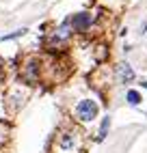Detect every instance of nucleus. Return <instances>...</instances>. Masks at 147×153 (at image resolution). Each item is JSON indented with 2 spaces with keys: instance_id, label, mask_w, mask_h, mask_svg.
Listing matches in <instances>:
<instances>
[{
  "instance_id": "nucleus-1",
  "label": "nucleus",
  "mask_w": 147,
  "mask_h": 153,
  "mask_svg": "<svg viewBox=\"0 0 147 153\" xmlns=\"http://www.w3.org/2000/svg\"><path fill=\"white\" fill-rule=\"evenodd\" d=\"M30 99V88L26 84H22L17 80V84L9 86L2 95H0V101H2V108L7 114H17L20 110L26 106V101Z\"/></svg>"
},
{
  "instance_id": "nucleus-2",
  "label": "nucleus",
  "mask_w": 147,
  "mask_h": 153,
  "mask_svg": "<svg viewBox=\"0 0 147 153\" xmlns=\"http://www.w3.org/2000/svg\"><path fill=\"white\" fill-rule=\"evenodd\" d=\"M41 74H44V60L39 56H26L17 69V80L22 84L30 86V84H37L41 80Z\"/></svg>"
},
{
  "instance_id": "nucleus-3",
  "label": "nucleus",
  "mask_w": 147,
  "mask_h": 153,
  "mask_svg": "<svg viewBox=\"0 0 147 153\" xmlns=\"http://www.w3.org/2000/svg\"><path fill=\"white\" fill-rule=\"evenodd\" d=\"M74 114H76V119L80 123H93V121L100 117V104L95 99H91V97H85V99H80L76 104Z\"/></svg>"
},
{
  "instance_id": "nucleus-4",
  "label": "nucleus",
  "mask_w": 147,
  "mask_h": 153,
  "mask_svg": "<svg viewBox=\"0 0 147 153\" xmlns=\"http://www.w3.org/2000/svg\"><path fill=\"white\" fill-rule=\"evenodd\" d=\"M78 147V134L74 129H61L56 134V151L61 153H71Z\"/></svg>"
},
{
  "instance_id": "nucleus-5",
  "label": "nucleus",
  "mask_w": 147,
  "mask_h": 153,
  "mask_svg": "<svg viewBox=\"0 0 147 153\" xmlns=\"http://www.w3.org/2000/svg\"><path fill=\"white\" fill-rule=\"evenodd\" d=\"M93 24V15L89 11H80V13H74L69 17V26H71V33H85L89 30Z\"/></svg>"
},
{
  "instance_id": "nucleus-6",
  "label": "nucleus",
  "mask_w": 147,
  "mask_h": 153,
  "mask_svg": "<svg viewBox=\"0 0 147 153\" xmlns=\"http://www.w3.org/2000/svg\"><path fill=\"white\" fill-rule=\"evenodd\" d=\"M115 71H117V78H119V82H121V84H130V82H134V80H136V74H134L132 65H130V63H125V60L115 67Z\"/></svg>"
},
{
  "instance_id": "nucleus-7",
  "label": "nucleus",
  "mask_w": 147,
  "mask_h": 153,
  "mask_svg": "<svg viewBox=\"0 0 147 153\" xmlns=\"http://www.w3.org/2000/svg\"><path fill=\"white\" fill-rule=\"evenodd\" d=\"M108 129H110V117H102V123H100V127H98L95 140H98V142H104V140H106V136H108Z\"/></svg>"
},
{
  "instance_id": "nucleus-8",
  "label": "nucleus",
  "mask_w": 147,
  "mask_h": 153,
  "mask_svg": "<svg viewBox=\"0 0 147 153\" xmlns=\"http://www.w3.org/2000/svg\"><path fill=\"white\" fill-rule=\"evenodd\" d=\"M24 35H28V28H17V30H13V33H7V35H2L0 37V41H15V39H20V37H24Z\"/></svg>"
},
{
  "instance_id": "nucleus-9",
  "label": "nucleus",
  "mask_w": 147,
  "mask_h": 153,
  "mask_svg": "<svg viewBox=\"0 0 147 153\" xmlns=\"http://www.w3.org/2000/svg\"><path fill=\"white\" fill-rule=\"evenodd\" d=\"M125 101H128L130 106H139L141 101H143V95L139 93V91H134V88H130L128 93H125Z\"/></svg>"
},
{
  "instance_id": "nucleus-10",
  "label": "nucleus",
  "mask_w": 147,
  "mask_h": 153,
  "mask_svg": "<svg viewBox=\"0 0 147 153\" xmlns=\"http://www.w3.org/2000/svg\"><path fill=\"white\" fill-rule=\"evenodd\" d=\"M2 142H4V125L0 121V149H2Z\"/></svg>"
},
{
  "instance_id": "nucleus-11",
  "label": "nucleus",
  "mask_w": 147,
  "mask_h": 153,
  "mask_svg": "<svg viewBox=\"0 0 147 153\" xmlns=\"http://www.w3.org/2000/svg\"><path fill=\"white\" fill-rule=\"evenodd\" d=\"M141 33H147V19H145V24L141 26Z\"/></svg>"
},
{
  "instance_id": "nucleus-12",
  "label": "nucleus",
  "mask_w": 147,
  "mask_h": 153,
  "mask_svg": "<svg viewBox=\"0 0 147 153\" xmlns=\"http://www.w3.org/2000/svg\"><path fill=\"white\" fill-rule=\"evenodd\" d=\"M139 84H141L143 88H147V80H143V82H139Z\"/></svg>"
}]
</instances>
